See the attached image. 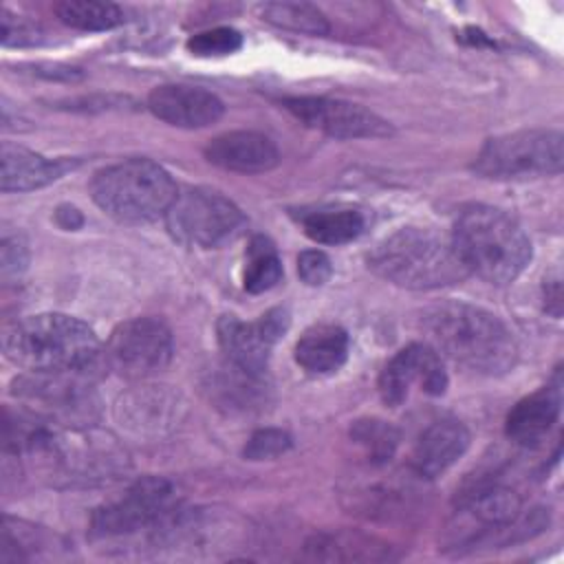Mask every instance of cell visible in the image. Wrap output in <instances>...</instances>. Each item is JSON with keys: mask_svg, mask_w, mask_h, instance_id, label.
Wrapping results in <instances>:
<instances>
[{"mask_svg": "<svg viewBox=\"0 0 564 564\" xmlns=\"http://www.w3.org/2000/svg\"><path fill=\"white\" fill-rule=\"evenodd\" d=\"M423 330L438 355L478 375H502L518 359L516 339L505 322L474 304L432 306L423 315Z\"/></svg>", "mask_w": 564, "mask_h": 564, "instance_id": "obj_1", "label": "cell"}, {"mask_svg": "<svg viewBox=\"0 0 564 564\" xmlns=\"http://www.w3.org/2000/svg\"><path fill=\"white\" fill-rule=\"evenodd\" d=\"M18 449H24L29 458L51 478L66 480L70 485H90L115 478L123 469V449L110 434L73 427H48L46 423H33L29 430L15 427V441H9Z\"/></svg>", "mask_w": 564, "mask_h": 564, "instance_id": "obj_2", "label": "cell"}, {"mask_svg": "<svg viewBox=\"0 0 564 564\" xmlns=\"http://www.w3.org/2000/svg\"><path fill=\"white\" fill-rule=\"evenodd\" d=\"M4 355L29 372H86L101 344L95 330L64 313H40L15 322L2 339Z\"/></svg>", "mask_w": 564, "mask_h": 564, "instance_id": "obj_3", "label": "cell"}, {"mask_svg": "<svg viewBox=\"0 0 564 564\" xmlns=\"http://www.w3.org/2000/svg\"><path fill=\"white\" fill-rule=\"evenodd\" d=\"M452 245L465 269L489 284L513 282L531 260V240L518 220L489 205H474L458 216Z\"/></svg>", "mask_w": 564, "mask_h": 564, "instance_id": "obj_4", "label": "cell"}, {"mask_svg": "<svg viewBox=\"0 0 564 564\" xmlns=\"http://www.w3.org/2000/svg\"><path fill=\"white\" fill-rule=\"evenodd\" d=\"M368 267L405 289H438L469 275L452 238L421 227H403L386 236L368 253Z\"/></svg>", "mask_w": 564, "mask_h": 564, "instance_id": "obj_5", "label": "cell"}, {"mask_svg": "<svg viewBox=\"0 0 564 564\" xmlns=\"http://www.w3.org/2000/svg\"><path fill=\"white\" fill-rule=\"evenodd\" d=\"M176 194L170 172L150 159L108 165L90 181V196L97 207L121 223H148L165 216Z\"/></svg>", "mask_w": 564, "mask_h": 564, "instance_id": "obj_6", "label": "cell"}, {"mask_svg": "<svg viewBox=\"0 0 564 564\" xmlns=\"http://www.w3.org/2000/svg\"><path fill=\"white\" fill-rule=\"evenodd\" d=\"M562 170V134L531 128L491 137L474 161V172L491 181H529Z\"/></svg>", "mask_w": 564, "mask_h": 564, "instance_id": "obj_7", "label": "cell"}, {"mask_svg": "<svg viewBox=\"0 0 564 564\" xmlns=\"http://www.w3.org/2000/svg\"><path fill=\"white\" fill-rule=\"evenodd\" d=\"M165 218L167 229L176 240L207 249L234 240L245 227L240 207L220 192L207 187L178 192Z\"/></svg>", "mask_w": 564, "mask_h": 564, "instance_id": "obj_8", "label": "cell"}, {"mask_svg": "<svg viewBox=\"0 0 564 564\" xmlns=\"http://www.w3.org/2000/svg\"><path fill=\"white\" fill-rule=\"evenodd\" d=\"M79 372H31L13 383L15 397L29 416L62 427L84 425L97 416V397L90 386L77 381Z\"/></svg>", "mask_w": 564, "mask_h": 564, "instance_id": "obj_9", "label": "cell"}, {"mask_svg": "<svg viewBox=\"0 0 564 564\" xmlns=\"http://www.w3.org/2000/svg\"><path fill=\"white\" fill-rule=\"evenodd\" d=\"M174 341L159 317H134L119 324L106 344V361L126 379H143L161 372L172 359Z\"/></svg>", "mask_w": 564, "mask_h": 564, "instance_id": "obj_10", "label": "cell"}, {"mask_svg": "<svg viewBox=\"0 0 564 564\" xmlns=\"http://www.w3.org/2000/svg\"><path fill=\"white\" fill-rule=\"evenodd\" d=\"M172 511V485L163 478L148 476L137 480L121 498L101 505L93 513V533L117 538L143 529L156 531Z\"/></svg>", "mask_w": 564, "mask_h": 564, "instance_id": "obj_11", "label": "cell"}, {"mask_svg": "<svg viewBox=\"0 0 564 564\" xmlns=\"http://www.w3.org/2000/svg\"><path fill=\"white\" fill-rule=\"evenodd\" d=\"M284 108L304 126L326 132L335 139H372L390 137L394 130L390 121L361 104L328 99V97H291Z\"/></svg>", "mask_w": 564, "mask_h": 564, "instance_id": "obj_12", "label": "cell"}, {"mask_svg": "<svg viewBox=\"0 0 564 564\" xmlns=\"http://www.w3.org/2000/svg\"><path fill=\"white\" fill-rule=\"evenodd\" d=\"M447 372L441 355L430 344H410L401 348L379 375V394L386 405H401L412 386L430 397H441L447 390Z\"/></svg>", "mask_w": 564, "mask_h": 564, "instance_id": "obj_13", "label": "cell"}, {"mask_svg": "<svg viewBox=\"0 0 564 564\" xmlns=\"http://www.w3.org/2000/svg\"><path fill=\"white\" fill-rule=\"evenodd\" d=\"M148 108L161 121L176 126V128H205L218 121L225 112L223 101L200 88V86H185V84H165L156 86L148 95Z\"/></svg>", "mask_w": 564, "mask_h": 564, "instance_id": "obj_14", "label": "cell"}, {"mask_svg": "<svg viewBox=\"0 0 564 564\" xmlns=\"http://www.w3.org/2000/svg\"><path fill=\"white\" fill-rule=\"evenodd\" d=\"M205 156L209 163L240 174H258L278 165L280 152L275 143L251 130H234L214 137L205 145Z\"/></svg>", "mask_w": 564, "mask_h": 564, "instance_id": "obj_15", "label": "cell"}, {"mask_svg": "<svg viewBox=\"0 0 564 564\" xmlns=\"http://www.w3.org/2000/svg\"><path fill=\"white\" fill-rule=\"evenodd\" d=\"M469 447V432L456 419L434 421L423 430L412 449V469L423 478H436L449 469Z\"/></svg>", "mask_w": 564, "mask_h": 564, "instance_id": "obj_16", "label": "cell"}, {"mask_svg": "<svg viewBox=\"0 0 564 564\" xmlns=\"http://www.w3.org/2000/svg\"><path fill=\"white\" fill-rule=\"evenodd\" d=\"M216 333L231 368L256 379L267 370L275 344L267 337L260 322H242L236 315H223L216 324Z\"/></svg>", "mask_w": 564, "mask_h": 564, "instance_id": "obj_17", "label": "cell"}, {"mask_svg": "<svg viewBox=\"0 0 564 564\" xmlns=\"http://www.w3.org/2000/svg\"><path fill=\"white\" fill-rule=\"evenodd\" d=\"M73 163L46 159L33 150L4 141L0 148V187L2 192H29L57 181Z\"/></svg>", "mask_w": 564, "mask_h": 564, "instance_id": "obj_18", "label": "cell"}, {"mask_svg": "<svg viewBox=\"0 0 564 564\" xmlns=\"http://www.w3.org/2000/svg\"><path fill=\"white\" fill-rule=\"evenodd\" d=\"M562 394L557 386H542L520 399L507 416V436L524 447L542 443L560 416Z\"/></svg>", "mask_w": 564, "mask_h": 564, "instance_id": "obj_19", "label": "cell"}, {"mask_svg": "<svg viewBox=\"0 0 564 564\" xmlns=\"http://www.w3.org/2000/svg\"><path fill=\"white\" fill-rule=\"evenodd\" d=\"M348 357V333L337 324H313L295 344V361L313 372L328 375L344 366Z\"/></svg>", "mask_w": 564, "mask_h": 564, "instance_id": "obj_20", "label": "cell"}, {"mask_svg": "<svg viewBox=\"0 0 564 564\" xmlns=\"http://www.w3.org/2000/svg\"><path fill=\"white\" fill-rule=\"evenodd\" d=\"M463 507L485 529L496 531L511 527L518 520L522 500L513 489L500 482H482L467 494Z\"/></svg>", "mask_w": 564, "mask_h": 564, "instance_id": "obj_21", "label": "cell"}, {"mask_svg": "<svg viewBox=\"0 0 564 564\" xmlns=\"http://www.w3.org/2000/svg\"><path fill=\"white\" fill-rule=\"evenodd\" d=\"M364 216L357 209H317L302 216L304 234L322 245H344L364 231Z\"/></svg>", "mask_w": 564, "mask_h": 564, "instance_id": "obj_22", "label": "cell"}, {"mask_svg": "<svg viewBox=\"0 0 564 564\" xmlns=\"http://www.w3.org/2000/svg\"><path fill=\"white\" fill-rule=\"evenodd\" d=\"M282 278V262L275 245L267 236H253L245 251L242 284L249 293H264Z\"/></svg>", "mask_w": 564, "mask_h": 564, "instance_id": "obj_23", "label": "cell"}, {"mask_svg": "<svg viewBox=\"0 0 564 564\" xmlns=\"http://www.w3.org/2000/svg\"><path fill=\"white\" fill-rule=\"evenodd\" d=\"M55 13L66 26L79 31H106L126 20L121 7L97 0H64L55 4Z\"/></svg>", "mask_w": 564, "mask_h": 564, "instance_id": "obj_24", "label": "cell"}, {"mask_svg": "<svg viewBox=\"0 0 564 564\" xmlns=\"http://www.w3.org/2000/svg\"><path fill=\"white\" fill-rule=\"evenodd\" d=\"M260 18L273 26L295 31V33H308V35L328 33L326 15L308 2H267V4H260Z\"/></svg>", "mask_w": 564, "mask_h": 564, "instance_id": "obj_25", "label": "cell"}, {"mask_svg": "<svg viewBox=\"0 0 564 564\" xmlns=\"http://www.w3.org/2000/svg\"><path fill=\"white\" fill-rule=\"evenodd\" d=\"M350 436L364 447L372 463H386L392 458L399 445V430L381 419H359L350 427Z\"/></svg>", "mask_w": 564, "mask_h": 564, "instance_id": "obj_26", "label": "cell"}, {"mask_svg": "<svg viewBox=\"0 0 564 564\" xmlns=\"http://www.w3.org/2000/svg\"><path fill=\"white\" fill-rule=\"evenodd\" d=\"M242 46V35L231 26H216L200 31L187 40V51L196 57L231 55Z\"/></svg>", "mask_w": 564, "mask_h": 564, "instance_id": "obj_27", "label": "cell"}, {"mask_svg": "<svg viewBox=\"0 0 564 564\" xmlns=\"http://www.w3.org/2000/svg\"><path fill=\"white\" fill-rule=\"evenodd\" d=\"M289 447H291V436L284 430L262 427L249 436L242 454L249 460H264V458H275L284 454Z\"/></svg>", "mask_w": 564, "mask_h": 564, "instance_id": "obj_28", "label": "cell"}, {"mask_svg": "<svg viewBox=\"0 0 564 564\" xmlns=\"http://www.w3.org/2000/svg\"><path fill=\"white\" fill-rule=\"evenodd\" d=\"M29 264V247L22 234H2L0 247V271L2 278H18Z\"/></svg>", "mask_w": 564, "mask_h": 564, "instance_id": "obj_29", "label": "cell"}, {"mask_svg": "<svg viewBox=\"0 0 564 564\" xmlns=\"http://www.w3.org/2000/svg\"><path fill=\"white\" fill-rule=\"evenodd\" d=\"M297 275L308 286H322L333 275L330 258L319 249H306L297 256Z\"/></svg>", "mask_w": 564, "mask_h": 564, "instance_id": "obj_30", "label": "cell"}, {"mask_svg": "<svg viewBox=\"0 0 564 564\" xmlns=\"http://www.w3.org/2000/svg\"><path fill=\"white\" fill-rule=\"evenodd\" d=\"M2 44L4 46H24V44H33L37 40V29L20 18V15H11L7 9H2Z\"/></svg>", "mask_w": 564, "mask_h": 564, "instance_id": "obj_31", "label": "cell"}]
</instances>
